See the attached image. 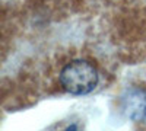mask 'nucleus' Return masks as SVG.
<instances>
[{"label":"nucleus","mask_w":146,"mask_h":131,"mask_svg":"<svg viewBox=\"0 0 146 131\" xmlns=\"http://www.w3.org/2000/svg\"><path fill=\"white\" fill-rule=\"evenodd\" d=\"M58 85L64 92L75 96L89 95L100 85V71L86 58H73L60 68Z\"/></svg>","instance_id":"f257e3e1"},{"label":"nucleus","mask_w":146,"mask_h":131,"mask_svg":"<svg viewBox=\"0 0 146 131\" xmlns=\"http://www.w3.org/2000/svg\"><path fill=\"white\" fill-rule=\"evenodd\" d=\"M121 111L130 121H146V88L130 86L121 96Z\"/></svg>","instance_id":"f03ea898"},{"label":"nucleus","mask_w":146,"mask_h":131,"mask_svg":"<svg viewBox=\"0 0 146 131\" xmlns=\"http://www.w3.org/2000/svg\"><path fill=\"white\" fill-rule=\"evenodd\" d=\"M12 32H13V26H12L9 13L3 6H0V64L9 53V47L12 42Z\"/></svg>","instance_id":"7ed1b4c3"},{"label":"nucleus","mask_w":146,"mask_h":131,"mask_svg":"<svg viewBox=\"0 0 146 131\" xmlns=\"http://www.w3.org/2000/svg\"><path fill=\"white\" fill-rule=\"evenodd\" d=\"M64 131H78V127H76V124H73V125H69Z\"/></svg>","instance_id":"20e7f679"}]
</instances>
